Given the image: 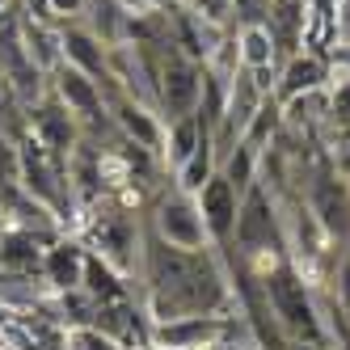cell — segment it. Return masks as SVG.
<instances>
[{
	"mask_svg": "<svg viewBox=\"0 0 350 350\" xmlns=\"http://www.w3.org/2000/svg\"><path fill=\"white\" fill-rule=\"evenodd\" d=\"M148 287V317L157 325L186 317H215L228 299V279L215 266L211 249H173L161 237L144 232L139 266Z\"/></svg>",
	"mask_w": 350,
	"mask_h": 350,
	"instance_id": "cell-1",
	"label": "cell"
},
{
	"mask_svg": "<svg viewBox=\"0 0 350 350\" xmlns=\"http://www.w3.org/2000/svg\"><path fill=\"white\" fill-rule=\"evenodd\" d=\"M17 182L26 194H34L46 211H55L59 219H68L77 194H72V182H68V161L51 157L46 148L34 139V135H21L17 144Z\"/></svg>",
	"mask_w": 350,
	"mask_h": 350,
	"instance_id": "cell-2",
	"label": "cell"
},
{
	"mask_svg": "<svg viewBox=\"0 0 350 350\" xmlns=\"http://www.w3.org/2000/svg\"><path fill=\"white\" fill-rule=\"evenodd\" d=\"M262 287H266V299H270V312L279 317V325L291 334V338H308V342H321V317H317V304L299 279L295 262H279L274 270L262 274Z\"/></svg>",
	"mask_w": 350,
	"mask_h": 350,
	"instance_id": "cell-3",
	"label": "cell"
},
{
	"mask_svg": "<svg viewBox=\"0 0 350 350\" xmlns=\"http://www.w3.org/2000/svg\"><path fill=\"white\" fill-rule=\"evenodd\" d=\"M198 102H203V64L186 59L169 42L161 51V72H157V114L165 122L190 118L198 114Z\"/></svg>",
	"mask_w": 350,
	"mask_h": 350,
	"instance_id": "cell-4",
	"label": "cell"
},
{
	"mask_svg": "<svg viewBox=\"0 0 350 350\" xmlns=\"http://www.w3.org/2000/svg\"><path fill=\"white\" fill-rule=\"evenodd\" d=\"M89 237H93V254L110 262L118 274L139 266V249H144V232L139 219L122 207H97V215L89 219Z\"/></svg>",
	"mask_w": 350,
	"mask_h": 350,
	"instance_id": "cell-5",
	"label": "cell"
},
{
	"mask_svg": "<svg viewBox=\"0 0 350 350\" xmlns=\"http://www.w3.org/2000/svg\"><path fill=\"white\" fill-rule=\"evenodd\" d=\"M304 203L312 211V219L325 228V237L338 241L342 249H350V186L346 173L334 165H321L312 173V182L304 190Z\"/></svg>",
	"mask_w": 350,
	"mask_h": 350,
	"instance_id": "cell-6",
	"label": "cell"
},
{
	"mask_svg": "<svg viewBox=\"0 0 350 350\" xmlns=\"http://www.w3.org/2000/svg\"><path fill=\"white\" fill-rule=\"evenodd\" d=\"M148 232L161 237L173 249H211V237H207V224H203V211H198L194 194H186L178 186L157 198L152 228H148Z\"/></svg>",
	"mask_w": 350,
	"mask_h": 350,
	"instance_id": "cell-7",
	"label": "cell"
},
{
	"mask_svg": "<svg viewBox=\"0 0 350 350\" xmlns=\"http://www.w3.org/2000/svg\"><path fill=\"white\" fill-rule=\"evenodd\" d=\"M30 135H34L51 157L68 161L72 152H77V144L85 139V127L77 122V114H72V110L59 102V97L46 89L38 102L30 106Z\"/></svg>",
	"mask_w": 350,
	"mask_h": 350,
	"instance_id": "cell-8",
	"label": "cell"
},
{
	"mask_svg": "<svg viewBox=\"0 0 350 350\" xmlns=\"http://www.w3.org/2000/svg\"><path fill=\"white\" fill-rule=\"evenodd\" d=\"M194 203H198V211H203L211 249L232 245V237H237V215H241V194H237V186L215 169L211 178L203 182V190L194 194Z\"/></svg>",
	"mask_w": 350,
	"mask_h": 350,
	"instance_id": "cell-9",
	"label": "cell"
},
{
	"mask_svg": "<svg viewBox=\"0 0 350 350\" xmlns=\"http://www.w3.org/2000/svg\"><path fill=\"white\" fill-rule=\"evenodd\" d=\"M329 81H334L329 59L317 55V51H295L291 59L279 64V72H274V102L287 106V102H295V97H304V93L329 89Z\"/></svg>",
	"mask_w": 350,
	"mask_h": 350,
	"instance_id": "cell-10",
	"label": "cell"
},
{
	"mask_svg": "<svg viewBox=\"0 0 350 350\" xmlns=\"http://www.w3.org/2000/svg\"><path fill=\"white\" fill-rule=\"evenodd\" d=\"M59 46H64V64L93 77L97 85H110V51L102 42H97L81 21H72V26H59Z\"/></svg>",
	"mask_w": 350,
	"mask_h": 350,
	"instance_id": "cell-11",
	"label": "cell"
},
{
	"mask_svg": "<svg viewBox=\"0 0 350 350\" xmlns=\"http://www.w3.org/2000/svg\"><path fill=\"white\" fill-rule=\"evenodd\" d=\"M42 279L51 283L59 295L81 291V279H85V245L81 241H68V237H55L51 245L42 249Z\"/></svg>",
	"mask_w": 350,
	"mask_h": 350,
	"instance_id": "cell-12",
	"label": "cell"
},
{
	"mask_svg": "<svg viewBox=\"0 0 350 350\" xmlns=\"http://www.w3.org/2000/svg\"><path fill=\"white\" fill-rule=\"evenodd\" d=\"M81 26L106 46V51H118V46H127L131 42V26H135V17L118 5V0H89V9L81 17Z\"/></svg>",
	"mask_w": 350,
	"mask_h": 350,
	"instance_id": "cell-13",
	"label": "cell"
},
{
	"mask_svg": "<svg viewBox=\"0 0 350 350\" xmlns=\"http://www.w3.org/2000/svg\"><path fill=\"white\" fill-rule=\"evenodd\" d=\"M219 334H224V321H219V317H186V321L157 325V329H152V342H157V346H169V350H203V346L215 342Z\"/></svg>",
	"mask_w": 350,
	"mask_h": 350,
	"instance_id": "cell-14",
	"label": "cell"
},
{
	"mask_svg": "<svg viewBox=\"0 0 350 350\" xmlns=\"http://www.w3.org/2000/svg\"><path fill=\"white\" fill-rule=\"evenodd\" d=\"M237 55H241V68L258 72V77H274L279 72V46H274L270 30L266 26H241L237 30Z\"/></svg>",
	"mask_w": 350,
	"mask_h": 350,
	"instance_id": "cell-15",
	"label": "cell"
},
{
	"mask_svg": "<svg viewBox=\"0 0 350 350\" xmlns=\"http://www.w3.org/2000/svg\"><path fill=\"white\" fill-rule=\"evenodd\" d=\"M211 131L198 122V114H190V118H173V122H165V144H161V165H169V169H178L198 144H203Z\"/></svg>",
	"mask_w": 350,
	"mask_h": 350,
	"instance_id": "cell-16",
	"label": "cell"
},
{
	"mask_svg": "<svg viewBox=\"0 0 350 350\" xmlns=\"http://www.w3.org/2000/svg\"><path fill=\"white\" fill-rule=\"evenodd\" d=\"M81 291L93 299V304H118V299H127V283H122V274H118L110 262H102L97 254H85Z\"/></svg>",
	"mask_w": 350,
	"mask_h": 350,
	"instance_id": "cell-17",
	"label": "cell"
},
{
	"mask_svg": "<svg viewBox=\"0 0 350 350\" xmlns=\"http://www.w3.org/2000/svg\"><path fill=\"white\" fill-rule=\"evenodd\" d=\"M219 169V157H215V139L207 135L203 144L194 148V152L173 169V182H178V190H186V194H198L203 190V182L211 178V173Z\"/></svg>",
	"mask_w": 350,
	"mask_h": 350,
	"instance_id": "cell-18",
	"label": "cell"
},
{
	"mask_svg": "<svg viewBox=\"0 0 350 350\" xmlns=\"http://www.w3.org/2000/svg\"><path fill=\"white\" fill-rule=\"evenodd\" d=\"M329 127L350 139V72H338L329 81Z\"/></svg>",
	"mask_w": 350,
	"mask_h": 350,
	"instance_id": "cell-19",
	"label": "cell"
},
{
	"mask_svg": "<svg viewBox=\"0 0 350 350\" xmlns=\"http://www.w3.org/2000/svg\"><path fill=\"white\" fill-rule=\"evenodd\" d=\"M182 5H186L194 17L211 21V26H219V30H232V0H182Z\"/></svg>",
	"mask_w": 350,
	"mask_h": 350,
	"instance_id": "cell-20",
	"label": "cell"
},
{
	"mask_svg": "<svg viewBox=\"0 0 350 350\" xmlns=\"http://www.w3.org/2000/svg\"><path fill=\"white\" fill-rule=\"evenodd\" d=\"M329 299L342 308V317L350 321V249L338 258V270H334V291H329Z\"/></svg>",
	"mask_w": 350,
	"mask_h": 350,
	"instance_id": "cell-21",
	"label": "cell"
},
{
	"mask_svg": "<svg viewBox=\"0 0 350 350\" xmlns=\"http://www.w3.org/2000/svg\"><path fill=\"white\" fill-rule=\"evenodd\" d=\"M68 350H122L110 334L102 329H72L68 334Z\"/></svg>",
	"mask_w": 350,
	"mask_h": 350,
	"instance_id": "cell-22",
	"label": "cell"
},
{
	"mask_svg": "<svg viewBox=\"0 0 350 350\" xmlns=\"http://www.w3.org/2000/svg\"><path fill=\"white\" fill-rule=\"evenodd\" d=\"M89 9V0H46V13H51L55 26H72V21H81Z\"/></svg>",
	"mask_w": 350,
	"mask_h": 350,
	"instance_id": "cell-23",
	"label": "cell"
},
{
	"mask_svg": "<svg viewBox=\"0 0 350 350\" xmlns=\"http://www.w3.org/2000/svg\"><path fill=\"white\" fill-rule=\"evenodd\" d=\"M9 182H17V148L0 131V186H9Z\"/></svg>",
	"mask_w": 350,
	"mask_h": 350,
	"instance_id": "cell-24",
	"label": "cell"
},
{
	"mask_svg": "<svg viewBox=\"0 0 350 350\" xmlns=\"http://www.w3.org/2000/svg\"><path fill=\"white\" fill-rule=\"evenodd\" d=\"M118 5L127 9L131 17H139V13H152V9H157V0H118Z\"/></svg>",
	"mask_w": 350,
	"mask_h": 350,
	"instance_id": "cell-25",
	"label": "cell"
},
{
	"mask_svg": "<svg viewBox=\"0 0 350 350\" xmlns=\"http://www.w3.org/2000/svg\"><path fill=\"white\" fill-rule=\"evenodd\" d=\"M334 64H338V72H350V42L334 51Z\"/></svg>",
	"mask_w": 350,
	"mask_h": 350,
	"instance_id": "cell-26",
	"label": "cell"
},
{
	"mask_svg": "<svg viewBox=\"0 0 350 350\" xmlns=\"http://www.w3.org/2000/svg\"><path fill=\"white\" fill-rule=\"evenodd\" d=\"M178 5H182V0H157V9H165V13H169V9H178Z\"/></svg>",
	"mask_w": 350,
	"mask_h": 350,
	"instance_id": "cell-27",
	"label": "cell"
},
{
	"mask_svg": "<svg viewBox=\"0 0 350 350\" xmlns=\"http://www.w3.org/2000/svg\"><path fill=\"white\" fill-rule=\"evenodd\" d=\"M342 173H346V186H350V169H342Z\"/></svg>",
	"mask_w": 350,
	"mask_h": 350,
	"instance_id": "cell-28",
	"label": "cell"
},
{
	"mask_svg": "<svg viewBox=\"0 0 350 350\" xmlns=\"http://www.w3.org/2000/svg\"><path fill=\"white\" fill-rule=\"evenodd\" d=\"M0 5H5V0H0Z\"/></svg>",
	"mask_w": 350,
	"mask_h": 350,
	"instance_id": "cell-29",
	"label": "cell"
},
{
	"mask_svg": "<svg viewBox=\"0 0 350 350\" xmlns=\"http://www.w3.org/2000/svg\"><path fill=\"white\" fill-rule=\"evenodd\" d=\"M0 219H5V215H0Z\"/></svg>",
	"mask_w": 350,
	"mask_h": 350,
	"instance_id": "cell-30",
	"label": "cell"
},
{
	"mask_svg": "<svg viewBox=\"0 0 350 350\" xmlns=\"http://www.w3.org/2000/svg\"><path fill=\"white\" fill-rule=\"evenodd\" d=\"M0 350H5V346H0Z\"/></svg>",
	"mask_w": 350,
	"mask_h": 350,
	"instance_id": "cell-31",
	"label": "cell"
}]
</instances>
